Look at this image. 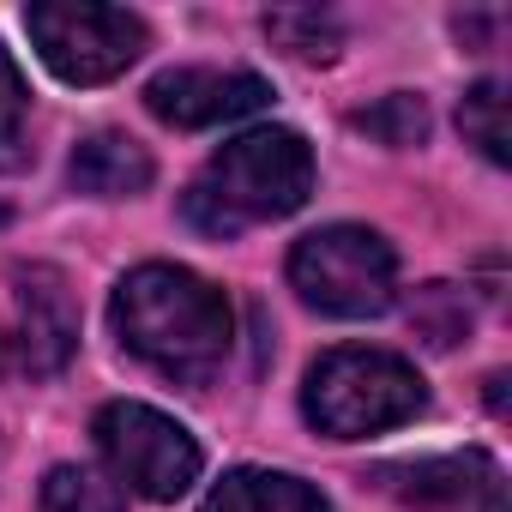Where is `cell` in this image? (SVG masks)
<instances>
[{"instance_id": "6da1fadb", "label": "cell", "mask_w": 512, "mask_h": 512, "mask_svg": "<svg viewBox=\"0 0 512 512\" xmlns=\"http://www.w3.org/2000/svg\"><path fill=\"white\" fill-rule=\"evenodd\" d=\"M109 326L121 338L127 356H139L151 374L175 380V386H211L235 350V308L229 296L187 272V266H169V260H151V266H133L121 284H115V302H109Z\"/></svg>"}, {"instance_id": "7a4b0ae2", "label": "cell", "mask_w": 512, "mask_h": 512, "mask_svg": "<svg viewBox=\"0 0 512 512\" xmlns=\"http://www.w3.org/2000/svg\"><path fill=\"white\" fill-rule=\"evenodd\" d=\"M314 193V145L296 127H247L205 157L181 211L199 235L235 241L241 229L278 223Z\"/></svg>"}, {"instance_id": "3957f363", "label": "cell", "mask_w": 512, "mask_h": 512, "mask_svg": "<svg viewBox=\"0 0 512 512\" xmlns=\"http://www.w3.org/2000/svg\"><path fill=\"white\" fill-rule=\"evenodd\" d=\"M422 410H428V386L392 350L338 344L302 380V416L332 440H368V434L416 422Z\"/></svg>"}, {"instance_id": "277c9868", "label": "cell", "mask_w": 512, "mask_h": 512, "mask_svg": "<svg viewBox=\"0 0 512 512\" xmlns=\"http://www.w3.org/2000/svg\"><path fill=\"white\" fill-rule=\"evenodd\" d=\"M290 284L314 314L374 320L398 302V253L368 223H326L290 247Z\"/></svg>"}, {"instance_id": "5b68a950", "label": "cell", "mask_w": 512, "mask_h": 512, "mask_svg": "<svg viewBox=\"0 0 512 512\" xmlns=\"http://www.w3.org/2000/svg\"><path fill=\"white\" fill-rule=\"evenodd\" d=\"M91 440H97V458L109 470L115 488L139 494V500H181L199 470H205V452L199 440L163 416L157 404H139V398H115L91 416Z\"/></svg>"}, {"instance_id": "8992f818", "label": "cell", "mask_w": 512, "mask_h": 512, "mask_svg": "<svg viewBox=\"0 0 512 512\" xmlns=\"http://www.w3.org/2000/svg\"><path fill=\"white\" fill-rule=\"evenodd\" d=\"M25 31H31L43 67L55 79H67V85H109L151 43V31H145L139 13H127V7H91V0L31 7L25 13Z\"/></svg>"}, {"instance_id": "52a82bcc", "label": "cell", "mask_w": 512, "mask_h": 512, "mask_svg": "<svg viewBox=\"0 0 512 512\" xmlns=\"http://www.w3.org/2000/svg\"><path fill=\"white\" fill-rule=\"evenodd\" d=\"M272 103V85L247 67H169L145 85V109L163 127L205 133V127H235Z\"/></svg>"}, {"instance_id": "ba28073f", "label": "cell", "mask_w": 512, "mask_h": 512, "mask_svg": "<svg viewBox=\"0 0 512 512\" xmlns=\"http://www.w3.org/2000/svg\"><path fill=\"white\" fill-rule=\"evenodd\" d=\"M13 338H7V368L49 380L73 362L79 350V302L55 266H19L13 272Z\"/></svg>"}, {"instance_id": "9c48e42d", "label": "cell", "mask_w": 512, "mask_h": 512, "mask_svg": "<svg viewBox=\"0 0 512 512\" xmlns=\"http://www.w3.org/2000/svg\"><path fill=\"white\" fill-rule=\"evenodd\" d=\"M386 494L416 512H506V470L488 452H440L380 470Z\"/></svg>"}, {"instance_id": "30bf717a", "label": "cell", "mask_w": 512, "mask_h": 512, "mask_svg": "<svg viewBox=\"0 0 512 512\" xmlns=\"http://www.w3.org/2000/svg\"><path fill=\"white\" fill-rule=\"evenodd\" d=\"M199 512H332V500L290 476V470H260V464H241L229 476L211 482V494L199 500Z\"/></svg>"}, {"instance_id": "8fae6325", "label": "cell", "mask_w": 512, "mask_h": 512, "mask_svg": "<svg viewBox=\"0 0 512 512\" xmlns=\"http://www.w3.org/2000/svg\"><path fill=\"white\" fill-rule=\"evenodd\" d=\"M67 175H73V187L79 193H91V199H133V193H145L151 187V151L139 145V139H127V133H91V139H79V151H73V163H67Z\"/></svg>"}, {"instance_id": "7c38bea8", "label": "cell", "mask_w": 512, "mask_h": 512, "mask_svg": "<svg viewBox=\"0 0 512 512\" xmlns=\"http://www.w3.org/2000/svg\"><path fill=\"white\" fill-rule=\"evenodd\" d=\"M37 512H127V500H121V488L103 470H91V464H55L43 476Z\"/></svg>"}, {"instance_id": "4fadbf2b", "label": "cell", "mask_w": 512, "mask_h": 512, "mask_svg": "<svg viewBox=\"0 0 512 512\" xmlns=\"http://www.w3.org/2000/svg\"><path fill=\"white\" fill-rule=\"evenodd\" d=\"M266 37L290 61H308V67H326L344 49V31H338L332 13H266Z\"/></svg>"}, {"instance_id": "5bb4252c", "label": "cell", "mask_w": 512, "mask_h": 512, "mask_svg": "<svg viewBox=\"0 0 512 512\" xmlns=\"http://www.w3.org/2000/svg\"><path fill=\"white\" fill-rule=\"evenodd\" d=\"M458 133L464 145H476L488 163H506V85L500 79H476L458 103Z\"/></svg>"}, {"instance_id": "9a60e30c", "label": "cell", "mask_w": 512, "mask_h": 512, "mask_svg": "<svg viewBox=\"0 0 512 512\" xmlns=\"http://www.w3.org/2000/svg\"><path fill=\"white\" fill-rule=\"evenodd\" d=\"M356 127L374 133V139H386V145H422V133H428V103L410 97V91H392L380 109H362Z\"/></svg>"}, {"instance_id": "2e32d148", "label": "cell", "mask_w": 512, "mask_h": 512, "mask_svg": "<svg viewBox=\"0 0 512 512\" xmlns=\"http://www.w3.org/2000/svg\"><path fill=\"white\" fill-rule=\"evenodd\" d=\"M25 109H31L25 73H19V61L7 55V43H0V145H7V139L25 127Z\"/></svg>"}, {"instance_id": "e0dca14e", "label": "cell", "mask_w": 512, "mask_h": 512, "mask_svg": "<svg viewBox=\"0 0 512 512\" xmlns=\"http://www.w3.org/2000/svg\"><path fill=\"white\" fill-rule=\"evenodd\" d=\"M0 368H7V332H0Z\"/></svg>"}]
</instances>
